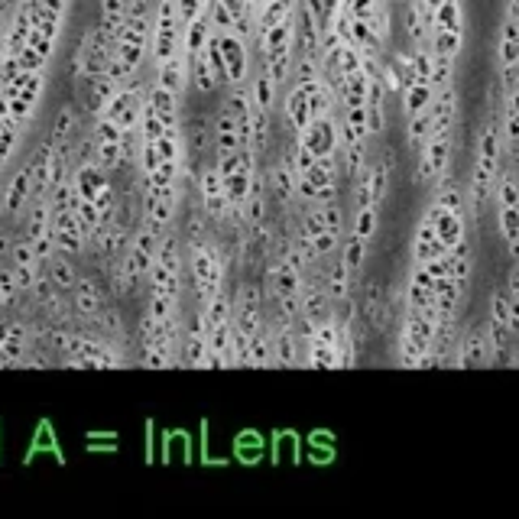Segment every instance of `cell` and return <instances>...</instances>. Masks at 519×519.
I'll return each instance as SVG.
<instances>
[{
  "instance_id": "f6af8a7d",
  "label": "cell",
  "mask_w": 519,
  "mask_h": 519,
  "mask_svg": "<svg viewBox=\"0 0 519 519\" xmlns=\"http://www.w3.org/2000/svg\"><path fill=\"white\" fill-rule=\"evenodd\" d=\"M17 299H20L17 276H13L10 266H0V309H10Z\"/></svg>"
},
{
  "instance_id": "d6986e66",
  "label": "cell",
  "mask_w": 519,
  "mask_h": 519,
  "mask_svg": "<svg viewBox=\"0 0 519 519\" xmlns=\"http://www.w3.org/2000/svg\"><path fill=\"white\" fill-rule=\"evenodd\" d=\"M69 299H72V312H75V318H78V322H85V325L104 309V296H101L98 283H95V279H85V276L75 279Z\"/></svg>"
},
{
  "instance_id": "b9f144b4",
  "label": "cell",
  "mask_w": 519,
  "mask_h": 519,
  "mask_svg": "<svg viewBox=\"0 0 519 519\" xmlns=\"http://www.w3.org/2000/svg\"><path fill=\"white\" fill-rule=\"evenodd\" d=\"M20 133H23V127L13 121V117L0 121V169L10 163V156H13V150H17V143H20Z\"/></svg>"
},
{
  "instance_id": "484cf974",
  "label": "cell",
  "mask_w": 519,
  "mask_h": 519,
  "mask_svg": "<svg viewBox=\"0 0 519 519\" xmlns=\"http://www.w3.org/2000/svg\"><path fill=\"white\" fill-rule=\"evenodd\" d=\"M516 65H519V20L503 13L500 36H497V69L503 75V72H513Z\"/></svg>"
},
{
  "instance_id": "9c48e42d",
  "label": "cell",
  "mask_w": 519,
  "mask_h": 519,
  "mask_svg": "<svg viewBox=\"0 0 519 519\" xmlns=\"http://www.w3.org/2000/svg\"><path fill=\"white\" fill-rule=\"evenodd\" d=\"M263 289L257 283H241L234 292V315L231 322L237 331H244L247 338H254L263 328Z\"/></svg>"
},
{
  "instance_id": "4dcf8cb0",
  "label": "cell",
  "mask_w": 519,
  "mask_h": 519,
  "mask_svg": "<svg viewBox=\"0 0 519 519\" xmlns=\"http://www.w3.org/2000/svg\"><path fill=\"white\" fill-rule=\"evenodd\" d=\"M322 283H325V289H328V299L335 302V305H338L341 299H348L351 292H354V279H351L348 266H344L341 257L328 263V273H325Z\"/></svg>"
},
{
  "instance_id": "7bdbcfd3",
  "label": "cell",
  "mask_w": 519,
  "mask_h": 519,
  "mask_svg": "<svg viewBox=\"0 0 519 519\" xmlns=\"http://www.w3.org/2000/svg\"><path fill=\"white\" fill-rule=\"evenodd\" d=\"M451 279L464 289L468 286V279H471V247L468 241H461L455 250H451Z\"/></svg>"
},
{
  "instance_id": "52a82bcc",
  "label": "cell",
  "mask_w": 519,
  "mask_h": 519,
  "mask_svg": "<svg viewBox=\"0 0 519 519\" xmlns=\"http://www.w3.org/2000/svg\"><path fill=\"white\" fill-rule=\"evenodd\" d=\"M143 104H146V85L140 78H133V82L117 88V95L111 98L108 108H104V117H111L121 130H140Z\"/></svg>"
},
{
  "instance_id": "7a4b0ae2",
  "label": "cell",
  "mask_w": 519,
  "mask_h": 519,
  "mask_svg": "<svg viewBox=\"0 0 519 519\" xmlns=\"http://www.w3.org/2000/svg\"><path fill=\"white\" fill-rule=\"evenodd\" d=\"M435 325H438V309H406L403 328H399V364L403 367H419L422 354L432 351L435 341Z\"/></svg>"
},
{
  "instance_id": "30bf717a",
  "label": "cell",
  "mask_w": 519,
  "mask_h": 519,
  "mask_svg": "<svg viewBox=\"0 0 519 519\" xmlns=\"http://www.w3.org/2000/svg\"><path fill=\"white\" fill-rule=\"evenodd\" d=\"M43 91H46V69L26 72L20 91L10 98V117H13V121H17L20 127L30 124V117L36 114L39 101H43Z\"/></svg>"
},
{
  "instance_id": "ab89813d",
  "label": "cell",
  "mask_w": 519,
  "mask_h": 519,
  "mask_svg": "<svg viewBox=\"0 0 519 519\" xmlns=\"http://www.w3.org/2000/svg\"><path fill=\"white\" fill-rule=\"evenodd\" d=\"M435 205H442V208H448V211H455V215H464V195H461L458 185L451 182L448 172L435 182Z\"/></svg>"
},
{
  "instance_id": "ffe728a7",
  "label": "cell",
  "mask_w": 519,
  "mask_h": 519,
  "mask_svg": "<svg viewBox=\"0 0 519 519\" xmlns=\"http://www.w3.org/2000/svg\"><path fill=\"white\" fill-rule=\"evenodd\" d=\"M153 82L163 85L166 91H172L176 98H182L185 91H189V56H185V52H176V56L166 59L163 65H156Z\"/></svg>"
},
{
  "instance_id": "1f68e13d",
  "label": "cell",
  "mask_w": 519,
  "mask_h": 519,
  "mask_svg": "<svg viewBox=\"0 0 519 519\" xmlns=\"http://www.w3.org/2000/svg\"><path fill=\"white\" fill-rule=\"evenodd\" d=\"M189 88H195L198 95H211V91H218V82H215V72H211V62L202 52H192L189 56Z\"/></svg>"
},
{
  "instance_id": "d6a6232c",
  "label": "cell",
  "mask_w": 519,
  "mask_h": 519,
  "mask_svg": "<svg viewBox=\"0 0 519 519\" xmlns=\"http://www.w3.org/2000/svg\"><path fill=\"white\" fill-rule=\"evenodd\" d=\"M43 273L52 279V286H56L59 292H65V296H69L72 292V286H75V279H78V273H75V266H72V260L65 257V254H52L46 263H43Z\"/></svg>"
},
{
  "instance_id": "f1b7e54d",
  "label": "cell",
  "mask_w": 519,
  "mask_h": 519,
  "mask_svg": "<svg viewBox=\"0 0 519 519\" xmlns=\"http://www.w3.org/2000/svg\"><path fill=\"white\" fill-rule=\"evenodd\" d=\"M442 254H448V250L442 247V241H438L432 218L422 215L419 228H416V237H412V263H429V260L442 257Z\"/></svg>"
},
{
  "instance_id": "2e32d148",
  "label": "cell",
  "mask_w": 519,
  "mask_h": 519,
  "mask_svg": "<svg viewBox=\"0 0 519 519\" xmlns=\"http://www.w3.org/2000/svg\"><path fill=\"white\" fill-rule=\"evenodd\" d=\"M266 182H270V192L276 198L279 208H289L296 202V189H299V176H296V166H292V150L279 159V163L266 172Z\"/></svg>"
},
{
  "instance_id": "277c9868",
  "label": "cell",
  "mask_w": 519,
  "mask_h": 519,
  "mask_svg": "<svg viewBox=\"0 0 519 519\" xmlns=\"http://www.w3.org/2000/svg\"><path fill=\"white\" fill-rule=\"evenodd\" d=\"M451 137H455V127L448 130H435L429 140H425V146L416 153L419 156V166H416V176H412V182L419 185H432L438 182L448 172V163H451Z\"/></svg>"
},
{
  "instance_id": "681fc988",
  "label": "cell",
  "mask_w": 519,
  "mask_h": 519,
  "mask_svg": "<svg viewBox=\"0 0 519 519\" xmlns=\"http://www.w3.org/2000/svg\"><path fill=\"white\" fill-rule=\"evenodd\" d=\"M442 4H445V0H416V7L422 10V17L429 20V23H432V13L442 7Z\"/></svg>"
},
{
  "instance_id": "7dc6e473",
  "label": "cell",
  "mask_w": 519,
  "mask_h": 519,
  "mask_svg": "<svg viewBox=\"0 0 519 519\" xmlns=\"http://www.w3.org/2000/svg\"><path fill=\"white\" fill-rule=\"evenodd\" d=\"M490 322L510 328V296H500V292L490 296Z\"/></svg>"
},
{
  "instance_id": "f35d334b",
  "label": "cell",
  "mask_w": 519,
  "mask_h": 519,
  "mask_svg": "<svg viewBox=\"0 0 519 519\" xmlns=\"http://www.w3.org/2000/svg\"><path fill=\"white\" fill-rule=\"evenodd\" d=\"M367 244H370V241H364V237L351 234L348 241H344V247H341V260H344V266H348L351 279H357V276H361V270H364V260H367Z\"/></svg>"
},
{
  "instance_id": "e575fe53",
  "label": "cell",
  "mask_w": 519,
  "mask_h": 519,
  "mask_svg": "<svg viewBox=\"0 0 519 519\" xmlns=\"http://www.w3.org/2000/svg\"><path fill=\"white\" fill-rule=\"evenodd\" d=\"M399 98H403V114L412 117V114H422L425 108H429L432 98H435V88H432V82H425V78H419V82L406 85L403 95H399Z\"/></svg>"
},
{
  "instance_id": "44dd1931",
  "label": "cell",
  "mask_w": 519,
  "mask_h": 519,
  "mask_svg": "<svg viewBox=\"0 0 519 519\" xmlns=\"http://www.w3.org/2000/svg\"><path fill=\"white\" fill-rule=\"evenodd\" d=\"M425 215L432 218L438 241H442V247L451 254V250H455L464 241V215H455V211H448V208L435 205V202L429 205V211H425Z\"/></svg>"
},
{
  "instance_id": "c3c4849f",
  "label": "cell",
  "mask_w": 519,
  "mask_h": 519,
  "mask_svg": "<svg viewBox=\"0 0 519 519\" xmlns=\"http://www.w3.org/2000/svg\"><path fill=\"white\" fill-rule=\"evenodd\" d=\"M208 0H176V10H179V20L189 26L192 20H198L205 13Z\"/></svg>"
},
{
  "instance_id": "5b68a950",
  "label": "cell",
  "mask_w": 519,
  "mask_h": 519,
  "mask_svg": "<svg viewBox=\"0 0 519 519\" xmlns=\"http://www.w3.org/2000/svg\"><path fill=\"white\" fill-rule=\"evenodd\" d=\"M218 39V49H221V59H224V72H228V88L231 85H244L250 72H254V43L244 36H237L234 30H224L215 33Z\"/></svg>"
},
{
  "instance_id": "8fae6325",
  "label": "cell",
  "mask_w": 519,
  "mask_h": 519,
  "mask_svg": "<svg viewBox=\"0 0 519 519\" xmlns=\"http://www.w3.org/2000/svg\"><path fill=\"white\" fill-rule=\"evenodd\" d=\"M52 237H56V250L65 257H78L88 247V237L78 224L75 208L52 211Z\"/></svg>"
},
{
  "instance_id": "e0dca14e",
  "label": "cell",
  "mask_w": 519,
  "mask_h": 519,
  "mask_svg": "<svg viewBox=\"0 0 519 519\" xmlns=\"http://www.w3.org/2000/svg\"><path fill=\"white\" fill-rule=\"evenodd\" d=\"M205 354H208V331L202 315L195 312L192 325L182 331V341H179V361L182 367H205Z\"/></svg>"
},
{
  "instance_id": "11a10c76",
  "label": "cell",
  "mask_w": 519,
  "mask_h": 519,
  "mask_svg": "<svg viewBox=\"0 0 519 519\" xmlns=\"http://www.w3.org/2000/svg\"><path fill=\"white\" fill-rule=\"evenodd\" d=\"M0 192H4V185H0Z\"/></svg>"
},
{
  "instance_id": "7402d4cb",
  "label": "cell",
  "mask_w": 519,
  "mask_h": 519,
  "mask_svg": "<svg viewBox=\"0 0 519 519\" xmlns=\"http://www.w3.org/2000/svg\"><path fill=\"white\" fill-rule=\"evenodd\" d=\"M146 104H150V111L159 117V124L163 130H179L182 127V117H179V104L182 98H176L172 91H166L163 85H150L146 88Z\"/></svg>"
},
{
  "instance_id": "f5cc1de1",
  "label": "cell",
  "mask_w": 519,
  "mask_h": 519,
  "mask_svg": "<svg viewBox=\"0 0 519 519\" xmlns=\"http://www.w3.org/2000/svg\"><path fill=\"white\" fill-rule=\"evenodd\" d=\"M7 331H10V318H0V344L7 341Z\"/></svg>"
},
{
  "instance_id": "6da1fadb",
  "label": "cell",
  "mask_w": 519,
  "mask_h": 519,
  "mask_svg": "<svg viewBox=\"0 0 519 519\" xmlns=\"http://www.w3.org/2000/svg\"><path fill=\"white\" fill-rule=\"evenodd\" d=\"M500 127L497 121L490 117L484 124L481 137H477V159H474V169H471V211L474 218L494 202V182H497V172H500Z\"/></svg>"
},
{
  "instance_id": "603a6c76",
  "label": "cell",
  "mask_w": 519,
  "mask_h": 519,
  "mask_svg": "<svg viewBox=\"0 0 519 519\" xmlns=\"http://www.w3.org/2000/svg\"><path fill=\"white\" fill-rule=\"evenodd\" d=\"M211 140H215V156H228L241 150V137H237V121L228 104H221V111L211 117Z\"/></svg>"
},
{
  "instance_id": "8d00e7d4",
  "label": "cell",
  "mask_w": 519,
  "mask_h": 519,
  "mask_svg": "<svg viewBox=\"0 0 519 519\" xmlns=\"http://www.w3.org/2000/svg\"><path fill=\"white\" fill-rule=\"evenodd\" d=\"M247 367H273V338H270V325L263 322V328L250 338V361Z\"/></svg>"
},
{
  "instance_id": "4316f807",
  "label": "cell",
  "mask_w": 519,
  "mask_h": 519,
  "mask_svg": "<svg viewBox=\"0 0 519 519\" xmlns=\"http://www.w3.org/2000/svg\"><path fill=\"white\" fill-rule=\"evenodd\" d=\"M273 338V367H296L299 364V338L289 322H276L270 328Z\"/></svg>"
},
{
  "instance_id": "816d5d0a",
  "label": "cell",
  "mask_w": 519,
  "mask_h": 519,
  "mask_svg": "<svg viewBox=\"0 0 519 519\" xmlns=\"http://www.w3.org/2000/svg\"><path fill=\"white\" fill-rule=\"evenodd\" d=\"M510 299H519V266L510 273Z\"/></svg>"
},
{
  "instance_id": "f546056e",
  "label": "cell",
  "mask_w": 519,
  "mask_h": 519,
  "mask_svg": "<svg viewBox=\"0 0 519 519\" xmlns=\"http://www.w3.org/2000/svg\"><path fill=\"white\" fill-rule=\"evenodd\" d=\"M247 88H250V98H254V108L260 111H276V101H279V85L273 82L270 75H266L263 69L257 72H250L247 78Z\"/></svg>"
},
{
  "instance_id": "8992f818",
  "label": "cell",
  "mask_w": 519,
  "mask_h": 519,
  "mask_svg": "<svg viewBox=\"0 0 519 519\" xmlns=\"http://www.w3.org/2000/svg\"><path fill=\"white\" fill-rule=\"evenodd\" d=\"M195 185H198V202H202V211L208 215V221L221 228L231 215V205H228V192H224V179L218 176V166L205 163L202 172L195 176Z\"/></svg>"
},
{
  "instance_id": "60d3db41",
  "label": "cell",
  "mask_w": 519,
  "mask_h": 519,
  "mask_svg": "<svg viewBox=\"0 0 519 519\" xmlns=\"http://www.w3.org/2000/svg\"><path fill=\"white\" fill-rule=\"evenodd\" d=\"M211 237V221L208 215L202 211V205H198L195 211H189V221H185V247H192V244H202Z\"/></svg>"
},
{
  "instance_id": "83f0119b",
  "label": "cell",
  "mask_w": 519,
  "mask_h": 519,
  "mask_svg": "<svg viewBox=\"0 0 519 519\" xmlns=\"http://www.w3.org/2000/svg\"><path fill=\"white\" fill-rule=\"evenodd\" d=\"M182 146L195 156H208L211 150H215L208 114H195V117H189V124H182Z\"/></svg>"
},
{
  "instance_id": "f907efd6",
  "label": "cell",
  "mask_w": 519,
  "mask_h": 519,
  "mask_svg": "<svg viewBox=\"0 0 519 519\" xmlns=\"http://www.w3.org/2000/svg\"><path fill=\"white\" fill-rule=\"evenodd\" d=\"M13 241H17V237H13L7 228H0V260L10 257V247H13Z\"/></svg>"
},
{
  "instance_id": "836d02e7",
  "label": "cell",
  "mask_w": 519,
  "mask_h": 519,
  "mask_svg": "<svg viewBox=\"0 0 519 519\" xmlns=\"http://www.w3.org/2000/svg\"><path fill=\"white\" fill-rule=\"evenodd\" d=\"M406 143H409V150L412 153H419L422 146H425V140L432 137L435 133V117H432V108H425L422 114H412V117H406Z\"/></svg>"
},
{
  "instance_id": "ee69618b",
  "label": "cell",
  "mask_w": 519,
  "mask_h": 519,
  "mask_svg": "<svg viewBox=\"0 0 519 519\" xmlns=\"http://www.w3.org/2000/svg\"><path fill=\"white\" fill-rule=\"evenodd\" d=\"M377 218H380V208L374 205H367V208H357V215H354V231L357 237H364V241H370V237L377 234Z\"/></svg>"
},
{
  "instance_id": "74e56055",
  "label": "cell",
  "mask_w": 519,
  "mask_h": 519,
  "mask_svg": "<svg viewBox=\"0 0 519 519\" xmlns=\"http://www.w3.org/2000/svg\"><path fill=\"white\" fill-rule=\"evenodd\" d=\"M78 130V111L72 104H65V108L56 114V124H52V133H49V143L52 146H62V143H72Z\"/></svg>"
},
{
  "instance_id": "d590c367",
  "label": "cell",
  "mask_w": 519,
  "mask_h": 519,
  "mask_svg": "<svg viewBox=\"0 0 519 519\" xmlns=\"http://www.w3.org/2000/svg\"><path fill=\"white\" fill-rule=\"evenodd\" d=\"M497 228L507 241L510 257L519 260V205H507V208H497Z\"/></svg>"
},
{
  "instance_id": "cb8c5ba5",
  "label": "cell",
  "mask_w": 519,
  "mask_h": 519,
  "mask_svg": "<svg viewBox=\"0 0 519 519\" xmlns=\"http://www.w3.org/2000/svg\"><path fill=\"white\" fill-rule=\"evenodd\" d=\"M490 361V341H487V328H471L468 335L458 341V354L455 364L458 367H484Z\"/></svg>"
},
{
  "instance_id": "9a60e30c",
  "label": "cell",
  "mask_w": 519,
  "mask_h": 519,
  "mask_svg": "<svg viewBox=\"0 0 519 519\" xmlns=\"http://www.w3.org/2000/svg\"><path fill=\"white\" fill-rule=\"evenodd\" d=\"M72 195L82 198V202H95V198L108 189V172H104L95 159H85V163H75L72 169Z\"/></svg>"
},
{
  "instance_id": "bcb514c9",
  "label": "cell",
  "mask_w": 519,
  "mask_h": 519,
  "mask_svg": "<svg viewBox=\"0 0 519 519\" xmlns=\"http://www.w3.org/2000/svg\"><path fill=\"white\" fill-rule=\"evenodd\" d=\"M312 247H315V257L318 260L331 257L341 247V231H322L318 237H312Z\"/></svg>"
},
{
  "instance_id": "db71d44e",
  "label": "cell",
  "mask_w": 519,
  "mask_h": 519,
  "mask_svg": "<svg viewBox=\"0 0 519 519\" xmlns=\"http://www.w3.org/2000/svg\"><path fill=\"white\" fill-rule=\"evenodd\" d=\"M516 364H519V354H516Z\"/></svg>"
},
{
  "instance_id": "3957f363",
  "label": "cell",
  "mask_w": 519,
  "mask_h": 519,
  "mask_svg": "<svg viewBox=\"0 0 519 519\" xmlns=\"http://www.w3.org/2000/svg\"><path fill=\"white\" fill-rule=\"evenodd\" d=\"M185 23L179 20L176 0H153V26H150V62L153 69L172 59L176 52H185L182 46Z\"/></svg>"
},
{
  "instance_id": "d4e9b609",
  "label": "cell",
  "mask_w": 519,
  "mask_h": 519,
  "mask_svg": "<svg viewBox=\"0 0 519 519\" xmlns=\"http://www.w3.org/2000/svg\"><path fill=\"white\" fill-rule=\"evenodd\" d=\"M429 305H435V279L422 263H412L406 283V309H429Z\"/></svg>"
},
{
  "instance_id": "5bb4252c",
  "label": "cell",
  "mask_w": 519,
  "mask_h": 519,
  "mask_svg": "<svg viewBox=\"0 0 519 519\" xmlns=\"http://www.w3.org/2000/svg\"><path fill=\"white\" fill-rule=\"evenodd\" d=\"M33 198V179H30V163L17 169L4 192H0V218L10 221V218H20V211L26 208V202Z\"/></svg>"
},
{
  "instance_id": "ac0fdd59",
  "label": "cell",
  "mask_w": 519,
  "mask_h": 519,
  "mask_svg": "<svg viewBox=\"0 0 519 519\" xmlns=\"http://www.w3.org/2000/svg\"><path fill=\"white\" fill-rule=\"evenodd\" d=\"M318 82H322V78H312V82H302V85H289L283 111H286V124L292 127V133H302L309 127V95Z\"/></svg>"
},
{
  "instance_id": "ba28073f",
  "label": "cell",
  "mask_w": 519,
  "mask_h": 519,
  "mask_svg": "<svg viewBox=\"0 0 519 519\" xmlns=\"http://www.w3.org/2000/svg\"><path fill=\"white\" fill-rule=\"evenodd\" d=\"M91 140H95V163L108 172H117L124 166V150H121V140H124V130L117 127L111 117H95V130H91Z\"/></svg>"
},
{
  "instance_id": "4fadbf2b",
  "label": "cell",
  "mask_w": 519,
  "mask_h": 519,
  "mask_svg": "<svg viewBox=\"0 0 519 519\" xmlns=\"http://www.w3.org/2000/svg\"><path fill=\"white\" fill-rule=\"evenodd\" d=\"M7 260H10L13 276H17V289L20 292H30L33 283H36V276L43 273V263H39L30 237H26V234L17 237V241H13V247H10V257Z\"/></svg>"
},
{
  "instance_id": "7c38bea8",
  "label": "cell",
  "mask_w": 519,
  "mask_h": 519,
  "mask_svg": "<svg viewBox=\"0 0 519 519\" xmlns=\"http://www.w3.org/2000/svg\"><path fill=\"white\" fill-rule=\"evenodd\" d=\"M296 140L309 150L315 159L318 156H328V153H338V117L328 114V117H318V121H309L302 133H296Z\"/></svg>"
}]
</instances>
